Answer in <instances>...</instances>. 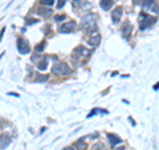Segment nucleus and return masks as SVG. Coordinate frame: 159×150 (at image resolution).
<instances>
[{"label": "nucleus", "mask_w": 159, "mask_h": 150, "mask_svg": "<svg viewBox=\"0 0 159 150\" xmlns=\"http://www.w3.org/2000/svg\"><path fill=\"white\" fill-rule=\"evenodd\" d=\"M139 21H141V25H139L141 31H144V29H147L149 27H151V25L154 24L155 19L151 18V16H149V15H146V13H142V15L139 16Z\"/></svg>", "instance_id": "f257e3e1"}, {"label": "nucleus", "mask_w": 159, "mask_h": 150, "mask_svg": "<svg viewBox=\"0 0 159 150\" xmlns=\"http://www.w3.org/2000/svg\"><path fill=\"white\" fill-rule=\"evenodd\" d=\"M53 73L56 75H61V76H68L70 73V68L68 67L66 64H55L53 65V69H52Z\"/></svg>", "instance_id": "f03ea898"}, {"label": "nucleus", "mask_w": 159, "mask_h": 150, "mask_svg": "<svg viewBox=\"0 0 159 150\" xmlns=\"http://www.w3.org/2000/svg\"><path fill=\"white\" fill-rule=\"evenodd\" d=\"M18 49L20 53H23V55H27L28 52H29V45H28V41L25 40V39L20 37L18 40Z\"/></svg>", "instance_id": "7ed1b4c3"}, {"label": "nucleus", "mask_w": 159, "mask_h": 150, "mask_svg": "<svg viewBox=\"0 0 159 150\" xmlns=\"http://www.w3.org/2000/svg\"><path fill=\"white\" fill-rule=\"evenodd\" d=\"M76 28V23L74 21H69V23H65L60 27V32L61 33H68V32H72L73 29Z\"/></svg>", "instance_id": "20e7f679"}, {"label": "nucleus", "mask_w": 159, "mask_h": 150, "mask_svg": "<svg viewBox=\"0 0 159 150\" xmlns=\"http://www.w3.org/2000/svg\"><path fill=\"white\" fill-rule=\"evenodd\" d=\"M122 12H123V10H122V7H117L114 11L112 12V19L114 23H119L121 20V16H122Z\"/></svg>", "instance_id": "39448f33"}, {"label": "nucleus", "mask_w": 159, "mask_h": 150, "mask_svg": "<svg viewBox=\"0 0 159 150\" xmlns=\"http://www.w3.org/2000/svg\"><path fill=\"white\" fill-rule=\"evenodd\" d=\"M133 32V27H131V24H130L129 21H126L123 24V27H122V33H123V37L125 39H127L130 36V33Z\"/></svg>", "instance_id": "423d86ee"}, {"label": "nucleus", "mask_w": 159, "mask_h": 150, "mask_svg": "<svg viewBox=\"0 0 159 150\" xmlns=\"http://www.w3.org/2000/svg\"><path fill=\"white\" fill-rule=\"evenodd\" d=\"M99 40H101V36L98 35H93V36H90L89 37V40H88V43H89V45L90 47H96L98 43H99Z\"/></svg>", "instance_id": "0eeeda50"}, {"label": "nucleus", "mask_w": 159, "mask_h": 150, "mask_svg": "<svg viewBox=\"0 0 159 150\" xmlns=\"http://www.w3.org/2000/svg\"><path fill=\"white\" fill-rule=\"evenodd\" d=\"M107 138H109V142H110V145H112V146H114V145H117V143L122 142L121 138L117 137V135H114V134H107Z\"/></svg>", "instance_id": "6e6552de"}, {"label": "nucleus", "mask_w": 159, "mask_h": 150, "mask_svg": "<svg viewBox=\"0 0 159 150\" xmlns=\"http://www.w3.org/2000/svg\"><path fill=\"white\" fill-rule=\"evenodd\" d=\"M99 4H101L102 10H106L107 11L113 5V0H101V3H99Z\"/></svg>", "instance_id": "1a4fd4ad"}, {"label": "nucleus", "mask_w": 159, "mask_h": 150, "mask_svg": "<svg viewBox=\"0 0 159 150\" xmlns=\"http://www.w3.org/2000/svg\"><path fill=\"white\" fill-rule=\"evenodd\" d=\"M50 12H52V11L50 10H48V8H39V13L41 16H49L50 15Z\"/></svg>", "instance_id": "9d476101"}, {"label": "nucleus", "mask_w": 159, "mask_h": 150, "mask_svg": "<svg viewBox=\"0 0 159 150\" xmlns=\"http://www.w3.org/2000/svg\"><path fill=\"white\" fill-rule=\"evenodd\" d=\"M73 5H74V7H77V5H80V7H82V5H85V7H88V3L85 1V0H74V1H73Z\"/></svg>", "instance_id": "9b49d317"}, {"label": "nucleus", "mask_w": 159, "mask_h": 150, "mask_svg": "<svg viewBox=\"0 0 159 150\" xmlns=\"http://www.w3.org/2000/svg\"><path fill=\"white\" fill-rule=\"evenodd\" d=\"M155 4V0H143V8H150L151 5Z\"/></svg>", "instance_id": "f8f14e48"}, {"label": "nucleus", "mask_w": 159, "mask_h": 150, "mask_svg": "<svg viewBox=\"0 0 159 150\" xmlns=\"http://www.w3.org/2000/svg\"><path fill=\"white\" fill-rule=\"evenodd\" d=\"M9 143V138L8 137H1V150H4L5 146H8Z\"/></svg>", "instance_id": "ddd939ff"}, {"label": "nucleus", "mask_w": 159, "mask_h": 150, "mask_svg": "<svg viewBox=\"0 0 159 150\" xmlns=\"http://www.w3.org/2000/svg\"><path fill=\"white\" fill-rule=\"evenodd\" d=\"M39 69H40V70L47 69V59H44L41 63H39Z\"/></svg>", "instance_id": "4468645a"}, {"label": "nucleus", "mask_w": 159, "mask_h": 150, "mask_svg": "<svg viewBox=\"0 0 159 150\" xmlns=\"http://www.w3.org/2000/svg\"><path fill=\"white\" fill-rule=\"evenodd\" d=\"M48 80V76L45 75H37V78H36V81H39V83H42V81H47Z\"/></svg>", "instance_id": "2eb2a0df"}, {"label": "nucleus", "mask_w": 159, "mask_h": 150, "mask_svg": "<svg viewBox=\"0 0 159 150\" xmlns=\"http://www.w3.org/2000/svg\"><path fill=\"white\" fill-rule=\"evenodd\" d=\"M96 113H104V114H106V113H107V112H106V110H101V109H94V110H93V112H92V113H90V114H89V116H88V117H89V118H90V117H92V116H94V114H96Z\"/></svg>", "instance_id": "dca6fc26"}, {"label": "nucleus", "mask_w": 159, "mask_h": 150, "mask_svg": "<svg viewBox=\"0 0 159 150\" xmlns=\"http://www.w3.org/2000/svg\"><path fill=\"white\" fill-rule=\"evenodd\" d=\"M76 146H77V149H80V150H85V149H86L85 142H77V143H76Z\"/></svg>", "instance_id": "f3484780"}, {"label": "nucleus", "mask_w": 159, "mask_h": 150, "mask_svg": "<svg viewBox=\"0 0 159 150\" xmlns=\"http://www.w3.org/2000/svg\"><path fill=\"white\" fill-rule=\"evenodd\" d=\"M93 150H105V146L102 145V143H96V145L93 146Z\"/></svg>", "instance_id": "a211bd4d"}, {"label": "nucleus", "mask_w": 159, "mask_h": 150, "mask_svg": "<svg viewBox=\"0 0 159 150\" xmlns=\"http://www.w3.org/2000/svg\"><path fill=\"white\" fill-rule=\"evenodd\" d=\"M44 48H45V43H40V45L36 47V52H41Z\"/></svg>", "instance_id": "6ab92c4d"}, {"label": "nucleus", "mask_w": 159, "mask_h": 150, "mask_svg": "<svg viewBox=\"0 0 159 150\" xmlns=\"http://www.w3.org/2000/svg\"><path fill=\"white\" fill-rule=\"evenodd\" d=\"M41 3L44 5H52L55 3V0H41Z\"/></svg>", "instance_id": "aec40b11"}, {"label": "nucleus", "mask_w": 159, "mask_h": 150, "mask_svg": "<svg viewBox=\"0 0 159 150\" xmlns=\"http://www.w3.org/2000/svg\"><path fill=\"white\" fill-rule=\"evenodd\" d=\"M55 20L56 21H62V20H65V15H57L55 18Z\"/></svg>", "instance_id": "412c9836"}, {"label": "nucleus", "mask_w": 159, "mask_h": 150, "mask_svg": "<svg viewBox=\"0 0 159 150\" xmlns=\"http://www.w3.org/2000/svg\"><path fill=\"white\" fill-rule=\"evenodd\" d=\"M58 5H57V8H62L64 7V4H65V0H58Z\"/></svg>", "instance_id": "4be33fe9"}, {"label": "nucleus", "mask_w": 159, "mask_h": 150, "mask_svg": "<svg viewBox=\"0 0 159 150\" xmlns=\"http://www.w3.org/2000/svg\"><path fill=\"white\" fill-rule=\"evenodd\" d=\"M154 89H155V90L159 89V83H158V84H155V85H154Z\"/></svg>", "instance_id": "5701e85b"}, {"label": "nucleus", "mask_w": 159, "mask_h": 150, "mask_svg": "<svg viewBox=\"0 0 159 150\" xmlns=\"http://www.w3.org/2000/svg\"><path fill=\"white\" fill-rule=\"evenodd\" d=\"M114 150H125L123 148H117V149H114Z\"/></svg>", "instance_id": "b1692460"}, {"label": "nucleus", "mask_w": 159, "mask_h": 150, "mask_svg": "<svg viewBox=\"0 0 159 150\" xmlns=\"http://www.w3.org/2000/svg\"><path fill=\"white\" fill-rule=\"evenodd\" d=\"M64 150H73V149H70V148H66V149H64Z\"/></svg>", "instance_id": "393cba45"}]
</instances>
